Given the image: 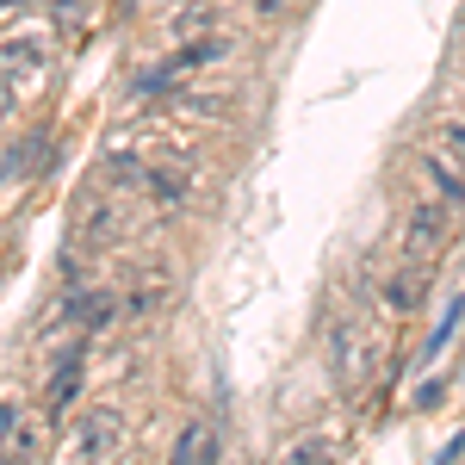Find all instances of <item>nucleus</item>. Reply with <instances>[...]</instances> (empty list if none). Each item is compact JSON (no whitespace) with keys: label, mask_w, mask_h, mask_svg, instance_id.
Wrapping results in <instances>:
<instances>
[{"label":"nucleus","mask_w":465,"mask_h":465,"mask_svg":"<svg viewBox=\"0 0 465 465\" xmlns=\"http://www.w3.org/2000/svg\"><path fill=\"white\" fill-rule=\"evenodd\" d=\"M379 298H385V311L410 317V311L429 298V261H403V267H391L385 286H379Z\"/></svg>","instance_id":"obj_9"},{"label":"nucleus","mask_w":465,"mask_h":465,"mask_svg":"<svg viewBox=\"0 0 465 465\" xmlns=\"http://www.w3.org/2000/svg\"><path fill=\"white\" fill-rule=\"evenodd\" d=\"M0 465H6V453H0Z\"/></svg>","instance_id":"obj_15"},{"label":"nucleus","mask_w":465,"mask_h":465,"mask_svg":"<svg viewBox=\"0 0 465 465\" xmlns=\"http://www.w3.org/2000/svg\"><path fill=\"white\" fill-rule=\"evenodd\" d=\"M0 74L19 81V87H37L50 74V37L44 32H13L0 37Z\"/></svg>","instance_id":"obj_5"},{"label":"nucleus","mask_w":465,"mask_h":465,"mask_svg":"<svg viewBox=\"0 0 465 465\" xmlns=\"http://www.w3.org/2000/svg\"><path fill=\"white\" fill-rule=\"evenodd\" d=\"M429 155L465 180V118H440V124H434L429 131Z\"/></svg>","instance_id":"obj_10"},{"label":"nucleus","mask_w":465,"mask_h":465,"mask_svg":"<svg viewBox=\"0 0 465 465\" xmlns=\"http://www.w3.org/2000/svg\"><path fill=\"white\" fill-rule=\"evenodd\" d=\"M460 317H465V298H453V304H447V317H440V329H434V341L422 348V360H434L447 341H453V335H460Z\"/></svg>","instance_id":"obj_14"},{"label":"nucleus","mask_w":465,"mask_h":465,"mask_svg":"<svg viewBox=\"0 0 465 465\" xmlns=\"http://www.w3.org/2000/svg\"><path fill=\"white\" fill-rule=\"evenodd\" d=\"M180 118H223L230 112V94H212V100H199V94H186V100H174Z\"/></svg>","instance_id":"obj_13"},{"label":"nucleus","mask_w":465,"mask_h":465,"mask_svg":"<svg viewBox=\"0 0 465 465\" xmlns=\"http://www.w3.org/2000/svg\"><path fill=\"white\" fill-rule=\"evenodd\" d=\"M280 465H335V447L317 440V434H304L298 447H286V460H280Z\"/></svg>","instance_id":"obj_12"},{"label":"nucleus","mask_w":465,"mask_h":465,"mask_svg":"<svg viewBox=\"0 0 465 465\" xmlns=\"http://www.w3.org/2000/svg\"><path fill=\"white\" fill-rule=\"evenodd\" d=\"M81 379H87V348L74 341V348H63L56 354V366H50V385H44V416H63L74 403V391H81Z\"/></svg>","instance_id":"obj_7"},{"label":"nucleus","mask_w":465,"mask_h":465,"mask_svg":"<svg viewBox=\"0 0 465 465\" xmlns=\"http://www.w3.org/2000/svg\"><path fill=\"white\" fill-rule=\"evenodd\" d=\"M168 465H217V429H212V422H186Z\"/></svg>","instance_id":"obj_11"},{"label":"nucleus","mask_w":465,"mask_h":465,"mask_svg":"<svg viewBox=\"0 0 465 465\" xmlns=\"http://www.w3.org/2000/svg\"><path fill=\"white\" fill-rule=\"evenodd\" d=\"M124 453V416L100 403V410H87L69 434V465H112Z\"/></svg>","instance_id":"obj_3"},{"label":"nucleus","mask_w":465,"mask_h":465,"mask_svg":"<svg viewBox=\"0 0 465 465\" xmlns=\"http://www.w3.org/2000/svg\"><path fill=\"white\" fill-rule=\"evenodd\" d=\"M372 366H379L372 329H366V322H335V329H329V372H335V385H341V391H348V385H366Z\"/></svg>","instance_id":"obj_4"},{"label":"nucleus","mask_w":465,"mask_h":465,"mask_svg":"<svg viewBox=\"0 0 465 465\" xmlns=\"http://www.w3.org/2000/svg\"><path fill=\"white\" fill-rule=\"evenodd\" d=\"M137 186H143L149 205H162V212H174V205L193 199V174L186 168H168V162H143L137 168Z\"/></svg>","instance_id":"obj_8"},{"label":"nucleus","mask_w":465,"mask_h":465,"mask_svg":"<svg viewBox=\"0 0 465 465\" xmlns=\"http://www.w3.org/2000/svg\"><path fill=\"white\" fill-rule=\"evenodd\" d=\"M112 292L106 286H69L63 298V317H56V335H94V329H106L112 322Z\"/></svg>","instance_id":"obj_6"},{"label":"nucleus","mask_w":465,"mask_h":465,"mask_svg":"<svg viewBox=\"0 0 465 465\" xmlns=\"http://www.w3.org/2000/svg\"><path fill=\"white\" fill-rule=\"evenodd\" d=\"M230 50V37H186L168 63H155V69H143L137 81H131V94L137 100H155V94H168V87H180L186 74H199V69H212L217 56Z\"/></svg>","instance_id":"obj_2"},{"label":"nucleus","mask_w":465,"mask_h":465,"mask_svg":"<svg viewBox=\"0 0 465 465\" xmlns=\"http://www.w3.org/2000/svg\"><path fill=\"white\" fill-rule=\"evenodd\" d=\"M453 236H460V205H447L440 193L434 199H416L410 217H403V254L410 261H434V254L453 249Z\"/></svg>","instance_id":"obj_1"}]
</instances>
